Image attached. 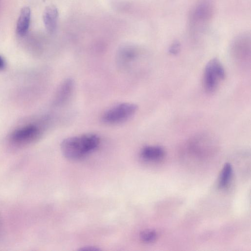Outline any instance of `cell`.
Wrapping results in <instances>:
<instances>
[{"label":"cell","instance_id":"6da1fadb","mask_svg":"<svg viewBox=\"0 0 251 251\" xmlns=\"http://www.w3.org/2000/svg\"><path fill=\"white\" fill-rule=\"evenodd\" d=\"M100 143L97 135L88 133L65 139L61 143V150L66 158L77 160L96 150Z\"/></svg>","mask_w":251,"mask_h":251},{"label":"cell","instance_id":"7a4b0ae2","mask_svg":"<svg viewBox=\"0 0 251 251\" xmlns=\"http://www.w3.org/2000/svg\"><path fill=\"white\" fill-rule=\"evenodd\" d=\"M225 77L226 72L221 62L217 58L212 59L204 71L203 85L205 91L208 93L215 92Z\"/></svg>","mask_w":251,"mask_h":251},{"label":"cell","instance_id":"3957f363","mask_svg":"<svg viewBox=\"0 0 251 251\" xmlns=\"http://www.w3.org/2000/svg\"><path fill=\"white\" fill-rule=\"evenodd\" d=\"M138 109L137 105L131 103L117 104L106 111L102 115L104 123L115 125L122 123L131 119Z\"/></svg>","mask_w":251,"mask_h":251},{"label":"cell","instance_id":"277c9868","mask_svg":"<svg viewBox=\"0 0 251 251\" xmlns=\"http://www.w3.org/2000/svg\"><path fill=\"white\" fill-rule=\"evenodd\" d=\"M139 48L132 43H124L118 48L116 60L118 68L122 71L128 72L133 69L140 58Z\"/></svg>","mask_w":251,"mask_h":251},{"label":"cell","instance_id":"5b68a950","mask_svg":"<svg viewBox=\"0 0 251 251\" xmlns=\"http://www.w3.org/2000/svg\"><path fill=\"white\" fill-rule=\"evenodd\" d=\"M41 134V130L38 126L29 124L13 132L10 137V140L15 145L24 146L38 141Z\"/></svg>","mask_w":251,"mask_h":251},{"label":"cell","instance_id":"8992f818","mask_svg":"<svg viewBox=\"0 0 251 251\" xmlns=\"http://www.w3.org/2000/svg\"><path fill=\"white\" fill-rule=\"evenodd\" d=\"M75 86V82L72 78L67 79L63 82L54 96V105L57 107H61L67 104L73 95Z\"/></svg>","mask_w":251,"mask_h":251},{"label":"cell","instance_id":"52a82bcc","mask_svg":"<svg viewBox=\"0 0 251 251\" xmlns=\"http://www.w3.org/2000/svg\"><path fill=\"white\" fill-rule=\"evenodd\" d=\"M58 18V10L55 6L52 5L46 7L43 18L45 28L48 33L53 34L55 31Z\"/></svg>","mask_w":251,"mask_h":251},{"label":"cell","instance_id":"ba28073f","mask_svg":"<svg viewBox=\"0 0 251 251\" xmlns=\"http://www.w3.org/2000/svg\"><path fill=\"white\" fill-rule=\"evenodd\" d=\"M31 10L29 7L23 8L20 13L17 27L18 34L24 36L27 33L31 21Z\"/></svg>","mask_w":251,"mask_h":251},{"label":"cell","instance_id":"9c48e42d","mask_svg":"<svg viewBox=\"0 0 251 251\" xmlns=\"http://www.w3.org/2000/svg\"><path fill=\"white\" fill-rule=\"evenodd\" d=\"M164 155V150L159 146H146L143 148L141 151L142 158L147 161H159L162 159Z\"/></svg>","mask_w":251,"mask_h":251},{"label":"cell","instance_id":"30bf717a","mask_svg":"<svg viewBox=\"0 0 251 251\" xmlns=\"http://www.w3.org/2000/svg\"><path fill=\"white\" fill-rule=\"evenodd\" d=\"M241 39L234 44V54L239 61H244L247 59L248 55H250V47H248L246 40L243 41L242 39Z\"/></svg>","mask_w":251,"mask_h":251},{"label":"cell","instance_id":"8fae6325","mask_svg":"<svg viewBox=\"0 0 251 251\" xmlns=\"http://www.w3.org/2000/svg\"><path fill=\"white\" fill-rule=\"evenodd\" d=\"M212 7L208 2H204L198 6L196 10L195 18L197 20L209 19L212 16Z\"/></svg>","mask_w":251,"mask_h":251},{"label":"cell","instance_id":"7c38bea8","mask_svg":"<svg viewBox=\"0 0 251 251\" xmlns=\"http://www.w3.org/2000/svg\"><path fill=\"white\" fill-rule=\"evenodd\" d=\"M233 174L231 164L226 163L221 171L218 182V187L221 189L226 188L230 182Z\"/></svg>","mask_w":251,"mask_h":251},{"label":"cell","instance_id":"4fadbf2b","mask_svg":"<svg viewBox=\"0 0 251 251\" xmlns=\"http://www.w3.org/2000/svg\"><path fill=\"white\" fill-rule=\"evenodd\" d=\"M141 239L144 243H151L154 242L157 238V233L153 230H146L141 234Z\"/></svg>","mask_w":251,"mask_h":251},{"label":"cell","instance_id":"5bb4252c","mask_svg":"<svg viewBox=\"0 0 251 251\" xmlns=\"http://www.w3.org/2000/svg\"><path fill=\"white\" fill-rule=\"evenodd\" d=\"M112 7L116 11L125 12L130 9V4L126 1L115 2L112 4Z\"/></svg>","mask_w":251,"mask_h":251},{"label":"cell","instance_id":"9a60e30c","mask_svg":"<svg viewBox=\"0 0 251 251\" xmlns=\"http://www.w3.org/2000/svg\"><path fill=\"white\" fill-rule=\"evenodd\" d=\"M180 45L179 42H175L172 44L169 49V53L173 55L177 54L179 51Z\"/></svg>","mask_w":251,"mask_h":251},{"label":"cell","instance_id":"2e32d148","mask_svg":"<svg viewBox=\"0 0 251 251\" xmlns=\"http://www.w3.org/2000/svg\"><path fill=\"white\" fill-rule=\"evenodd\" d=\"M6 66V61L3 57L0 55V71L5 69Z\"/></svg>","mask_w":251,"mask_h":251},{"label":"cell","instance_id":"e0dca14e","mask_svg":"<svg viewBox=\"0 0 251 251\" xmlns=\"http://www.w3.org/2000/svg\"><path fill=\"white\" fill-rule=\"evenodd\" d=\"M80 250L83 251H98L99 250V249L94 247H83L82 249H80Z\"/></svg>","mask_w":251,"mask_h":251}]
</instances>
